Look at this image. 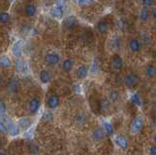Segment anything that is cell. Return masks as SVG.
<instances>
[{
    "label": "cell",
    "instance_id": "603a6c76",
    "mask_svg": "<svg viewBox=\"0 0 156 155\" xmlns=\"http://www.w3.org/2000/svg\"><path fill=\"white\" fill-rule=\"evenodd\" d=\"M120 98V93L118 91H116V90H113V91H111L109 92V94H108V100L110 101V103H115V101H117L119 100Z\"/></svg>",
    "mask_w": 156,
    "mask_h": 155
},
{
    "label": "cell",
    "instance_id": "d6986e66",
    "mask_svg": "<svg viewBox=\"0 0 156 155\" xmlns=\"http://www.w3.org/2000/svg\"><path fill=\"white\" fill-rule=\"evenodd\" d=\"M145 75L147 78H154L156 76V66L154 65H148L145 69Z\"/></svg>",
    "mask_w": 156,
    "mask_h": 155
},
{
    "label": "cell",
    "instance_id": "8fae6325",
    "mask_svg": "<svg viewBox=\"0 0 156 155\" xmlns=\"http://www.w3.org/2000/svg\"><path fill=\"white\" fill-rule=\"evenodd\" d=\"M49 14H50V16L55 19V20H62L63 18V15H65V13H63V10L58 7H56L54 6L53 8L50 9V11H49Z\"/></svg>",
    "mask_w": 156,
    "mask_h": 155
},
{
    "label": "cell",
    "instance_id": "7402d4cb",
    "mask_svg": "<svg viewBox=\"0 0 156 155\" xmlns=\"http://www.w3.org/2000/svg\"><path fill=\"white\" fill-rule=\"evenodd\" d=\"M97 28H98V30H99V32L101 33V34H105L108 26H107V23L105 21H101V22L98 23Z\"/></svg>",
    "mask_w": 156,
    "mask_h": 155
},
{
    "label": "cell",
    "instance_id": "5bb4252c",
    "mask_svg": "<svg viewBox=\"0 0 156 155\" xmlns=\"http://www.w3.org/2000/svg\"><path fill=\"white\" fill-rule=\"evenodd\" d=\"M51 78H52V76H51V73H50V71H49V70L43 69V70H41L40 72H39V80H40V82L42 84L46 85L48 83H50Z\"/></svg>",
    "mask_w": 156,
    "mask_h": 155
},
{
    "label": "cell",
    "instance_id": "2e32d148",
    "mask_svg": "<svg viewBox=\"0 0 156 155\" xmlns=\"http://www.w3.org/2000/svg\"><path fill=\"white\" fill-rule=\"evenodd\" d=\"M12 65V60L8 55L0 56V67L2 69H9Z\"/></svg>",
    "mask_w": 156,
    "mask_h": 155
},
{
    "label": "cell",
    "instance_id": "6da1fadb",
    "mask_svg": "<svg viewBox=\"0 0 156 155\" xmlns=\"http://www.w3.org/2000/svg\"><path fill=\"white\" fill-rule=\"evenodd\" d=\"M11 54L15 58H22L23 54V40L17 39L15 40L11 46Z\"/></svg>",
    "mask_w": 156,
    "mask_h": 155
},
{
    "label": "cell",
    "instance_id": "e575fe53",
    "mask_svg": "<svg viewBox=\"0 0 156 155\" xmlns=\"http://www.w3.org/2000/svg\"><path fill=\"white\" fill-rule=\"evenodd\" d=\"M0 133L4 134V135L9 134L8 129H7V126H6V124L3 122V121H0Z\"/></svg>",
    "mask_w": 156,
    "mask_h": 155
},
{
    "label": "cell",
    "instance_id": "9c48e42d",
    "mask_svg": "<svg viewBox=\"0 0 156 155\" xmlns=\"http://www.w3.org/2000/svg\"><path fill=\"white\" fill-rule=\"evenodd\" d=\"M40 100L38 98H33L28 103V111L31 114H35L40 109Z\"/></svg>",
    "mask_w": 156,
    "mask_h": 155
},
{
    "label": "cell",
    "instance_id": "83f0119b",
    "mask_svg": "<svg viewBox=\"0 0 156 155\" xmlns=\"http://www.w3.org/2000/svg\"><path fill=\"white\" fill-rule=\"evenodd\" d=\"M21 73L23 74V75H27V74L29 73V65H28V62L27 60H24V59H23Z\"/></svg>",
    "mask_w": 156,
    "mask_h": 155
},
{
    "label": "cell",
    "instance_id": "7c38bea8",
    "mask_svg": "<svg viewBox=\"0 0 156 155\" xmlns=\"http://www.w3.org/2000/svg\"><path fill=\"white\" fill-rule=\"evenodd\" d=\"M111 62H112V66H113V69L116 70L122 69V67H123V65H124L122 58L117 54H114L111 57Z\"/></svg>",
    "mask_w": 156,
    "mask_h": 155
},
{
    "label": "cell",
    "instance_id": "52a82bcc",
    "mask_svg": "<svg viewBox=\"0 0 156 155\" xmlns=\"http://www.w3.org/2000/svg\"><path fill=\"white\" fill-rule=\"evenodd\" d=\"M23 11H24V14H26L27 17L31 18V17H34V16L36 15V13H37V7H36V5L34 3L28 2V3L26 4V5H24Z\"/></svg>",
    "mask_w": 156,
    "mask_h": 155
},
{
    "label": "cell",
    "instance_id": "f546056e",
    "mask_svg": "<svg viewBox=\"0 0 156 155\" xmlns=\"http://www.w3.org/2000/svg\"><path fill=\"white\" fill-rule=\"evenodd\" d=\"M54 4H55L56 7H58L62 9V10H65L67 5V2L66 0H54Z\"/></svg>",
    "mask_w": 156,
    "mask_h": 155
},
{
    "label": "cell",
    "instance_id": "f1b7e54d",
    "mask_svg": "<svg viewBox=\"0 0 156 155\" xmlns=\"http://www.w3.org/2000/svg\"><path fill=\"white\" fill-rule=\"evenodd\" d=\"M149 18V12L146 8H143L140 12V19L143 22H146Z\"/></svg>",
    "mask_w": 156,
    "mask_h": 155
},
{
    "label": "cell",
    "instance_id": "836d02e7",
    "mask_svg": "<svg viewBox=\"0 0 156 155\" xmlns=\"http://www.w3.org/2000/svg\"><path fill=\"white\" fill-rule=\"evenodd\" d=\"M66 26L68 27H72V26H74L75 25V23H76V20H75V17H73V16H69L67 19H66Z\"/></svg>",
    "mask_w": 156,
    "mask_h": 155
},
{
    "label": "cell",
    "instance_id": "277c9868",
    "mask_svg": "<svg viewBox=\"0 0 156 155\" xmlns=\"http://www.w3.org/2000/svg\"><path fill=\"white\" fill-rule=\"evenodd\" d=\"M123 82L128 89H133L134 87L136 85H138V83H139V77L136 74L130 72V73H128L124 77Z\"/></svg>",
    "mask_w": 156,
    "mask_h": 155
},
{
    "label": "cell",
    "instance_id": "e0dca14e",
    "mask_svg": "<svg viewBox=\"0 0 156 155\" xmlns=\"http://www.w3.org/2000/svg\"><path fill=\"white\" fill-rule=\"evenodd\" d=\"M76 75H77V78L78 79H85L87 75H88V69H87V66L84 65H82L80 66H78V69L76 70Z\"/></svg>",
    "mask_w": 156,
    "mask_h": 155
},
{
    "label": "cell",
    "instance_id": "bcb514c9",
    "mask_svg": "<svg viewBox=\"0 0 156 155\" xmlns=\"http://www.w3.org/2000/svg\"><path fill=\"white\" fill-rule=\"evenodd\" d=\"M1 145H2V143H1V140H0V148H1Z\"/></svg>",
    "mask_w": 156,
    "mask_h": 155
},
{
    "label": "cell",
    "instance_id": "8992f818",
    "mask_svg": "<svg viewBox=\"0 0 156 155\" xmlns=\"http://www.w3.org/2000/svg\"><path fill=\"white\" fill-rule=\"evenodd\" d=\"M115 144L118 146L119 148H121L122 150H127L129 146V142H128V139H127L124 135H119L117 136L114 139Z\"/></svg>",
    "mask_w": 156,
    "mask_h": 155
},
{
    "label": "cell",
    "instance_id": "3957f363",
    "mask_svg": "<svg viewBox=\"0 0 156 155\" xmlns=\"http://www.w3.org/2000/svg\"><path fill=\"white\" fill-rule=\"evenodd\" d=\"M144 126V118L143 116H138L136 117L133 122L131 123V133L132 134H138L143 130Z\"/></svg>",
    "mask_w": 156,
    "mask_h": 155
},
{
    "label": "cell",
    "instance_id": "4316f807",
    "mask_svg": "<svg viewBox=\"0 0 156 155\" xmlns=\"http://www.w3.org/2000/svg\"><path fill=\"white\" fill-rule=\"evenodd\" d=\"M131 101L134 104L140 106L141 105V99L138 93H133L131 96Z\"/></svg>",
    "mask_w": 156,
    "mask_h": 155
},
{
    "label": "cell",
    "instance_id": "b9f144b4",
    "mask_svg": "<svg viewBox=\"0 0 156 155\" xmlns=\"http://www.w3.org/2000/svg\"><path fill=\"white\" fill-rule=\"evenodd\" d=\"M153 140H154V143H155V145H156V135L154 136V139H153Z\"/></svg>",
    "mask_w": 156,
    "mask_h": 155
},
{
    "label": "cell",
    "instance_id": "60d3db41",
    "mask_svg": "<svg viewBox=\"0 0 156 155\" xmlns=\"http://www.w3.org/2000/svg\"><path fill=\"white\" fill-rule=\"evenodd\" d=\"M2 84H3V81H2V79H1V78H0V87L2 86Z\"/></svg>",
    "mask_w": 156,
    "mask_h": 155
},
{
    "label": "cell",
    "instance_id": "4dcf8cb0",
    "mask_svg": "<svg viewBox=\"0 0 156 155\" xmlns=\"http://www.w3.org/2000/svg\"><path fill=\"white\" fill-rule=\"evenodd\" d=\"M6 104L2 100H0V119L6 117Z\"/></svg>",
    "mask_w": 156,
    "mask_h": 155
},
{
    "label": "cell",
    "instance_id": "d4e9b609",
    "mask_svg": "<svg viewBox=\"0 0 156 155\" xmlns=\"http://www.w3.org/2000/svg\"><path fill=\"white\" fill-rule=\"evenodd\" d=\"M8 132L11 137H17V136H19L20 133H21V128L19 127V125L17 123H15L13 127L11 129H9Z\"/></svg>",
    "mask_w": 156,
    "mask_h": 155
},
{
    "label": "cell",
    "instance_id": "d590c367",
    "mask_svg": "<svg viewBox=\"0 0 156 155\" xmlns=\"http://www.w3.org/2000/svg\"><path fill=\"white\" fill-rule=\"evenodd\" d=\"M33 136V131L32 129H28L27 131H26L23 134V137L24 139H31Z\"/></svg>",
    "mask_w": 156,
    "mask_h": 155
},
{
    "label": "cell",
    "instance_id": "f35d334b",
    "mask_svg": "<svg viewBox=\"0 0 156 155\" xmlns=\"http://www.w3.org/2000/svg\"><path fill=\"white\" fill-rule=\"evenodd\" d=\"M151 16L156 21V7L155 8H152V11H151Z\"/></svg>",
    "mask_w": 156,
    "mask_h": 155
},
{
    "label": "cell",
    "instance_id": "ee69618b",
    "mask_svg": "<svg viewBox=\"0 0 156 155\" xmlns=\"http://www.w3.org/2000/svg\"><path fill=\"white\" fill-rule=\"evenodd\" d=\"M0 155H7V154L4 153V152H0Z\"/></svg>",
    "mask_w": 156,
    "mask_h": 155
},
{
    "label": "cell",
    "instance_id": "1f68e13d",
    "mask_svg": "<svg viewBox=\"0 0 156 155\" xmlns=\"http://www.w3.org/2000/svg\"><path fill=\"white\" fill-rule=\"evenodd\" d=\"M154 5V0H141V6L144 8H151Z\"/></svg>",
    "mask_w": 156,
    "mask_h": 155
},
{
    "label": "cell",
    "instance_id": "d6a6232c",
    "mask_svg": "<svg viewBox=\"0 0 156 155\" xmlns=\"http://www.w3.org/2000/svg\"><path fill=\"white\" fill-rule=\"evenodd\" d=\"M94 3H95V0H79V1H78V5L84 7V6H90Z\"/></svg>",
    "mask_w": 156,
    "mask_h": 155
},
{
    "label": "cell",
    "instance_id": "ab89813d",
    "mask_svg": "<svg viewBox=\"0 0 156 155\" xmlns=\"http://www.w3.org/2000/svg\"><path fill=\"white\" fill-rule=\"evenodd\" d=\"M74 91L76 93H81V87L79 85H75L74 86Z\"/></svg>",
    "mask_w": 156,
    "mask_h": 155
},
{
    "label": "cell",
    "instance_id": "cb8c5ba5",
    "mask_svg": "<svg viewBox=\"0 0 156 155\" xmlns=\"http://www.w3.org/2000/svg\"><path fill=\"white\" fill-rule=\"evenodd\" d=\"M11 20V16L8 12H0V23L5 25V23H8Z\"/></svg>",
    "mask_w": 156,
    "mask_h": 155
},
{
    "label": "cell",
    "instance_id": "9a60e30c",
    "mask_svg": "<svg viewBox=\"0 0 156 155\" xmlns=\"http://www.w3.org/2000/svg\"><path fill=\"white\" fill-rule=\"evenodd\" d=\"M101 128L104 129V131H105V133L106 136L113 135V132H114L113 126H112L111 122H109L108 120H105V119L101 120Z\"/></svg>",
    "mask_w": 156,
    "mask_h": 155
},
{
    "label": "cell",
    "instance_id": "484cf974",
    "mask_svg": "<svg viewBox=\"0 0 156 155\" xmlns=\"http://www.w3.org/2000/svg\"><path fill=\"white\" fill-rule=\"evenodd\" d=\"M110 101L107 99H101L100 101V107H101V111L102 113H105L108 109V105H109Z\"/></svg>",
    "mask_w": 156,
    "mask_h": 155
},
{
    "label": "cell",
    "instance_id": "ffe728a7",
    "mask_svg": "<svg viewBox=\"0 0 156 155\" xmlns=\"http://www.w3.org/2000/svg\"><path fill=\"white\" fill-rule=\"evenodd\" d=\"M86 119H87L86 114L81 111V112L77 113L76 116H75V123L78 124V125H80V126H82V125H84V124H85Z\"/></svg>",
    "mask_w": 156,
    "mask_h": 155
},
{
    "label": "cell",
    "instance_id": "8d00e7d4",
    "mask_svg": "<svg viewBox=\"0 0 156 155\" xmlns=\"http://www.w3.org/2000/svg\"><path fill=\"white\" fill-rule=\"evenodd\" d=\"M97 71H98V64H97V61H94L90 69V72L91 73H96Z\"/></svg>",
    "mask_w": 156,
    "mask_h": 155
},
{
    "label": "cell",
    "instance_id": "44dd1931",
    "mask_svg": "<svg viewBox=\"0 0 156 155\" xmlns=\"http://www.w3.org/2000/svg\"><path fill=\"white\" fill-rule=\"evenodd\" d=\"M62 69L66 72H69L73 67V61L70 59H66L62 62Z\"/></svg>",
    "mask_w": 156,
    "mask_h": 155
},
{
    "label": "cell",
    "instance_id": "ba28073f",
    "mask_svg": "<svg viewBox=\"0 0 156 155\" xmlns=\"http://www.w3.org/2000/svg\"><path fill=\"white\" fill-rule=\"evenodd\" d=\"M105 136L106 135L105 133V131L101 127L95 128L94 130H93L92 134H91V137H92L93 140H95V142H101V140H102L105 139Z\"/></svg>",
    "mask_w": 156,
    "mask_h": 155
},
{
    "label": "cell",
    "instance_id": "5b68a950",
    "mask_svg": "<svg viewBox=\"0 0 156 155\" xmlns=\"http://www.w3.org/2000/svg\"><path fill=\"white\" fill-rule=\"evenodd\" d=\"M33 121L34 119L30 117H22L18 119L17 124L19 125V127L21 128V130L27 131L28 129H30L31 126L33 125Z\"/></svg>",
    "mask_w": 156,
    "mask_h": 155
},
{
    "label": "cell",
    "instance_id": "f6af8a7d",
    "mask_svg": "<svg viewBox=\"0 0 156 155\" xmlns=\"http://www.w3.org/2000/svg\"><path fill=\"white\" fill-rule=\"evenodd\" d=\"M73 2H75V3H78V1H79V0H72Z\"/></svg>",
    "mask_w": 156,
    "mask_h": 155
},
{
    "label": "cell",
    "instance_id": "7bdbcfd3",
    "mask_svg": "<svg viewBox=\"0 0 156 155\" xmlns=\"http://www.w3.org/2000/svg\"><path fill=\"white\" fill-rule=\"evenodd\" d=\"M15 1H16V0H9V2L11 3V4H12V3H14Z\"/></svg>",
    "mask_w": 156,
    "mask_h": 155
},
{
    "label": "cell",
    "instance_id": "4fadbf2b",
    "mask_svg": "<svg viewBox=\"0 0 156 155\" xmlns=\"http://www.w3.org/2000/svg\"><path fill=\"white\" fill-rule=\"evenodd\" d=\"M18 88H19V80L16 77H13V78H11V80L8 82L7 92L10 94H15L18 91Z\"/></svg>",
    "mask_w": 156,
    "mask_h": 155
},
{
    "label": "cell",
    "instance_id": "74e56055",
    "mask_svg": "<svg viewBox=\"0 0 156 155\" xmlns=\"http://www.w3.org/2000/svg\"><path fill=\"white\" fill-rule=\"evenodd\" d=\"M149 154L150 155H156V145H154V146H151L149 148Z\"/></svg>",
    "mask_w": 156,
    "mask_h": 155
},
{
    "label": "cell",
    "instance_id": "7a4b0ae2",
    "mask_svg": "<svg viewBox=\"0 0 156 155\" xmlns=\"http://www.w3.org/2000/svg\"><path fill=\"white\" fill-rule=\"evenodd\" d=\"M61 61V57L58 53L51 52L44 56V62L49 66H55Z\"/></svg>",
    "mask_w": 156,
    "mask_h": 155
},
{
    "label": "cell",
    "instance_id": "30bf717a",
    "mask_svg": "<svg viewBox=\"0 0 156 155\" xmlns=\"http://www.w3.org/2000/svg\"><path fill=\"white\" fill-rule=\"evenodd\" d=\"M60 105V98L56 94H52L47 99V106L50 109H56Z\"/></svg>",
    "mask_w": 156,
    "mask_h": 155
},
{
    "label": "cell",
    "instance_id": "ac0fdd59",
    "mask_svg": "<svg viewBox=\"0 0 156 155\" xmlns=\"http://www.w3.org/2000/svg\"><path fill=\"white\" fill-rule=\"evenodd\" d=\"M129 47L131 52L138 53L140 51V43L138 39H131L129 41Z\"/></svg>",
    "mask_w": 156,
    "mask_h": 155
}]
</instances>
